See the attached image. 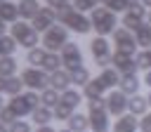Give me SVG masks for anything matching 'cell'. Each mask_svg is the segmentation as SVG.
<instances>
[{"label": "cell", "instance_id": "obj_37", "mask_svg": "<svg viewBox=\"0 0 151 132\" xmlns=\"http://www.w3.org/2000/svg\"><path fill=\"white\" fill-rule=\"evenodd\" d=\"M101 5H104V7H109V9H111V12H116V14H118V12H125V9L130 7V2H127V0H101Z\"/></svg>", "mask_w": 151, "mask_h": 132}, {"label": "cell", "instance_id": "obj_24", "mask_svg": "<svg viewBox=\"0 0 151 132\" xmlns=\"http://www.w3.org/2000/svg\"><path fill=\"white\" fill-rule=\"evenodd\" d=\"M134 33V40H137V47H142V50H149L151 47V24H142L139 28H134L132 31Z\"/></svg>", "mask_w": 151, "mask_h": 132}, {"label": "cell", "instance_id": "obj_2", "mask_svg": "<svg viewBox=\"0 0 151 132\" xmlns=\"http://www.w3.org/2000/svg\"><path fill=\"white\" fill-rule=\"evenodd\" d=\"M87 118H90V132H106L111 127V113L106 108V99H87Z\"/></svg>", "mask_w": 151, "mask_h": 132}, {"label": "cell", "instance_id": "obj_32", "mask_svg": "<svg viewBox=\"0 0 151 132\" xmlns=\"http://www.w3.org/2000/svg\"><path fill=\"white\" fill-rule=\"evenodd\" d=\"M40 104L47 106V108H54V106L59 104V92H57L54 87H45V90L40 92Z\"/></svg>", "mask_w": 151, "mask_h": 132}, {"label": "cell", "instance_id": "obj_45", "mask_svg": "<svg viewBox=\"0 0 151 132\" xmlns=\"http://www.w3.org/2000/svg\"><path fill=\"white\" fill-rule=\"evenodd\" d=\"M0 132H9V125H5V123H0Z\"/></svg>", "mask_w": 151, "mask_h": 132}, {"label": "cell", "instance_id": "obj_13", "mask_svg": "<svg viewBox=\"0 0 151 132\" xmlns=\"http://www.w3.org/2000/svg\"><path fill=\"white\" fill-rule=\"evenodd\" d=\"M111 66H116V68L120 71V75H123V73H137V71H139L137 64H134V54L118 52V50L111 54Z\"/></svg>", "mask_w": 151, "mask_h": 132}, {"label": "cell", "instance_id": "obj_10", "mask_svg": "<svg viewBox=\"0 0 151 132\" xmlns=\"http://www.w3.org/2000/svg\"><path fill=\"white\" fill-rule=\"evenodd\" d=\"M146 21V7L142 5V2H134V5H130L125 12H123V26L125 28H130V31H134V28H139L142 24Z\"/></svg>", "mask_w": 151, "mask_h": 132}, {"label": "cell", "instance_id": "obj_21", "mask_svg": "<svg viewBox=\"0 0 151 132\" xmlns=\"http://www.w3.org/2000/svg\"><path fill=\"white\" fill-rule=\"evenodd\" d=\"M83 92L78 90V87H66L64 92H59V101H64V104H68L71 108H76V106H80L83 104Z\"/></svg>", "mask_w": 151, "mask_h": 132}, {"label": "cell", "instance_id": "obj_42", "mask_svg": "<svg viewBox=\"0 0 151 132\" xmlns=\"http://www.w3.org/2000/svg\"><path fill=\"white\" fill-rule=\"evenodd\" d=\"M144 85L151 90V68H149V71H144Z\"/></svg>", "mask_w": 151, "mask_h": 132}, {"label": "cell", "instance_id": "obj_27", "mask_svg": "<svg viewBox=\"0 0 151 132\" xmlns=\"http://www.w3.org/2000/svg\"><path fill=\"white\" fill-rule=\"evenodd\" d=\"M17 68H19V61L14 59V54H9V57H0V75H2V78H12V75H17Z\"/></svg>", "mask_w": 151, "mask_h": 132}, {"label": "cell", "instance_id": "obj_40", "mask_svg": "<svg viewBox=\"0 0 151 132\" xmlns=\"http://www.w3.org/2000/svg\"><path fill=\"white\" fill-rule=\"evenodd\" d=\"M139 132H151V113L149 111L139 118Z\"/></svg>", "mask_w": 151, "mask_h": 132}, {"label": "cell", "instance_id": "obj_6", "mask_svg": "<svg viewBox=\"0 0 151 132\" xmlns=\"http://www.w3.org/2000/svg\"><path fill=\"white\" fill-rule=\"evenodd\" d=\"M66 42H68V28L61 26V24H52V26L42 33V38H40V45H42L47 52H59Z\"/></svg>", "mask_w": 151, "mask_h": 132}, {"label": "cell", "instance_id": "obj_38", "mask_svg": "<svg viewBox=\"0 0 151 132\" xmlns=\"http://www.w3.org/2000/svg\"><path fill=\"white\" fill-rule=\"evenodd\" d=\"M9 132H33V127H31V123H26L24 118H17V120L9 125Z\"/></svg>", "mask_w": 151, "mask_h": 132}, {"label": "cell", "instance_id": "obj_1", "mask_svg": "<svg viewBox=\"0 0 151 132\" xmlns=\"http://www.w3.org/2000/svg\"><path fill=\"white\" fill-rule=\"evenodd\" d=\"M57 21H59L61 26H66L68 31H73V33H80V35H83V33H87V31L92 28V24H90V16H85V12H78V9H73V5H71V2L57 9Z\"/></svg>", "mask_w": 151, "mask_h": 132}, {"label": "cell", "instance_id": "obj_12", "mask_svg": "<svg viewBox=\"0 0 151 132\" xmlns=\"http://www.w3.org/2000/svg\"><path fill=\"white\" fill-rule=\"evenodd\" d=\"M52 24H57V9H52V7H40L38 9V14L31 19V26L38 31V33H45Z\"/></svg>", "mask_w": 151, "mask_h": 132}, {"label": "cell", "instance_id": "obj_29", "mask_svg": "<svg viewBox=\"0 0 151 132\" xmlns=\"http://www.w3.org/2000/svg\"><path fill=\"white\" fill-rule=\"evenodd\" d=\"M40 68H45L47 73H52V71H57V68H64V66H61L59 52H47L45 59H42V64H40Z\"/></svg>", "mask_w": 151, "mask_h": 132}, {"label": "cell", "instance_id": "obj_22", "mask_svg": "<svg viewBox=\"0 0 151 132\" xmlns=\"http://www.w3.org/2000/svg\"><path fill=\"white\" fill-rule=\"evenodd\" d=\"M40 7H42V5H40L38 0H19V19L31 21V19L38 14Z\"/></svg>", "mask_w": 151, "mask_h": 132}, {"label": "cell", "instance_id": "obj_16", "mask_svg": "<svg viewBox=\"0 0 151 132\" xmlns=\"http://www.w3.org/2000/svg\"><path fill=\"white\" fill-rule=\"evenodd\" d=\"M139 87H142V82H139V78H137V73H123V75H120V82H118V90H120V92H125L127 97H132V94H137V92H139Z\"/></svg>", "mask_w": 151, "mask_h": 132}, {"label": "cell", "instance_id": "obj_26", "mask_svg": "<svg viewBox=\"0 0 151 132\" xmlns=\"http://www.w3.org/2000/svg\"><path fill=\"white\" fill-rule=\"evenodd\" d=\"M31 118H33V123L35 125H50L52 123V108H47V106H42V104H38L35 108H33V113H31Z\"/></svg>", "mask_w": 151, "mask_h": 132}, {"label": "cell", "instance_id": "obj_39", "mask_svg": "<svg viewBox=\"0 0 151 132\" xmlns=\"http://www.w3.org/2000/svg\"><path fill=\"white\" fill-rule=\"evenodd\" d=\"M14 120H17V116H14V111H12V108H9L7 104H5V106L0 108V123H5V125H12Z\"/></svg>", "mask_w": 151, "mask_h": 132}, {"label": "cell", "instance_id": "obj_25", "mask_svg": "<svg viewBox=\"0 0 151 132\" xmlns=\"http://www.w3.org/2000/svg\"><path fill=\"white\" fill-rule=\"evenodd\" d=\"M66 123H68V130H73V132H87L90 130V118L85 113H76L73 111Z\"/></svg>", "mask_w": 151, "mask_h": 132}, {"label": "cell", "instance_id": "obj_54", "mask_svg": "<svg viewBox=\"0 0 151 132\" xmlns=\"http://www.w3.org/2000/svg\"><path fill=\"white\" fill-rule=\"evenodd\" d=\"M106 132H111V130H106Z\"/></svg>", "mask_w": 151, "mask_h": 132}, {"label": "cell", "instance_id": "obj_18", "mask_svg": "<svg viewBox=\"0 0 151 132\" xmlns=\"http://www.w3.org/2000/svg\"><path fill=\"white\" fill-rule=\"evenodd\" d=\"M127 111H130L132 116L142 118V116L149 111V101H146V97H142L139 92H137V94H132V97H127Z\"/></svg>", "mask_w": 151, "mask_h": 132}, {"label": "cell", "instance_id": "obj_47", "mask_svg": "<svg viewBox=\"0 0 151 132\" xmlns=\"http://www.w3.org/2000/svg\"><path fill=\"white\" fill-rule=\"evenodd\" d=\"M5 80H7V78H2V75H0V92L5 90Z\"/></svg>", "mask_w": 151, "mask_h": 132}, {"label": "cell", "instance_id": "obj_7", "mask_svg": "<svg viewBox=\"0 0 151 132\" xmlns=\"http://www.w3.org/2000/svg\"><path fill=\"white\" fill-rule=\"evenodd\" d=\"M21 80H24V87H28V90H45V87H50V73L45 71V68H38V66H28V68H24L21 71Z\"/></svg>", "mask_w": 151, "mask_h": 132}, {"label": "cell", "instance_id": "obj_34", "mask_svg": "<svg viewBox=\"0 0 151 132\" xmlns=\"http://www.w3.org/2000/svg\"><path fill=\"white\" fill-rule=\"evenodd\" d=\"M73 111H76V108H71L68 104H64V101H59V104H57V106L52 108V116H54L57 120H68Z\"/></svg>", "mask_w": 151, "mask_h": 132}, {"label": "cell", "instance_id": "obj_52", "mask_svg": "<svg viewBox=\"0 0 151 132\" xmlns=\"http://www.w3.org/2000/svg\"><path fill=\"white\" fill-rule=\"evenodd\" d=\"M146 52H149V57H151V47H149V50H146Z\"/></svg>", "mask_w": 151, "mask_h": 132}, {"label": "cell", "instance_id": "obj_48", "mask_svg": "<svg viewBox=\"0 0 151 132\" xmlns=\"http://www.w3.org/2000/svg\"><path fill=\"white\" fill-rule=\"evenodd\" d=\"M146 24H151V9H146Z\"/></svg>", "mask_w": 151, "mask_h": 132}, {"label": "cell", "instance_id": "obj_31", "mask_svg": "<svg viewBox=\"0 0 151 132\" xmlns=\"http://www.w3.org/2000/svg\"><path fill=\"white\" fill-rule=\"evenodd\" d=\"M19 50V42L12 38V35H0V57H9V54H14Z\"/></svg>", "mask_w": 151, "mask_h": 132}, {"label": "cell", "instance_id": "obj_49", "mask_svg": "<svg viewBox=\"0 0 151 132\" xmlns=\"http://www.w3.org/2000/svg\"><path fill=\"white\" fill-rule=\"evenodd\" d=\"M146 101H149V108H151V90H149V94H146Z\"/></svg>", "mask_w": 151, "mask_h": 132}, {"label": "cell", "instance_id": "obj_41", "mask_svg": "<svg viewBox=\"0 0 151 132\" xmlns=\"http://www.w3.org/2000/svg\"><path fill=\"white\" fill-rule=\"evenodd\" d=\"M64 5H68L66 0H47V7H52V9H59V7H64Z\"/></svg>", "mask_w": 151, "mask_h": 132}, {"label": "cell", "instance_id": "obj_55", "mask_svg": "<svg viewBox=\"0 0 151 132\" xmlns=\"http://www.w3.org/2000/svg\"><path fill=\"white\" fill-rule=\"evenodd\" d=\"M0 2H2V0H0Z\"/></svg>", "mask_w": 151, "mask_h": 132}, {"label": "cell", "instance_id": "obj_15", "mask_svg": "<svg viewBox=\"0 0 151 132\" xmlns=\"http://www.w3.org/2000/svg\"><path fill=\"white\" fill-rule=\"evenodd\" d=\"M113 132H139V120L137 116H132L130 111L118 116L116 123H113Z\"/></svg>", "mask_w": 151, "mask_h": 132}, {"label": "cell", "instance_id": "obj_8", "mask_svg": "<svg viewBox=\"0 0 151 132\" xmlns=\"http://www.w3.org/2000/svg\"><path fill=\"white\" fill-rule=\"evenodd\" d=\"M113 47L118 52H127V54H137V40H134V33L125 26H116L113 28Z\"/></svg>", "mask_w": 151, "mask_h": 132}, {"label": "cell", "instance_id": "obj_33", "mask_svg": "<svg viewBox=\"0 0 151 132\" xmlns=\"http://www.w3.org/2000/svg\"><path fill=\"white\" fill-rule=\"evenodd\" d=\"M45 54H47V50H45V47H31V50H28V54H26V61H28L31 66H40V64H42V59H45Z\"/></svg>", "mask_w": 151, "mask_h": 132}, {"label": "cell", "instance_id": "obj_5", "mask_svg": "<svg viewBox=\"0 0 151 132\" xmlns=\"http://www.w3.org/2000/svg\"><path fill=\"white\" fill-rule=\"evenodd\" d=\"M9 35L19 42V47H38V31L31 26V21H24V19H17L9 28Z\"/></svg>", "mask_w": 151, "mask_h": 132}, {"label": "cell", "instance_id": "obj_3", "mask_svg": "<svg viewBox=\"0 0 151 132\" xmlns=\"http://www.w3.org/2000/svg\"><path fill=\"white\" fill-rule=\"evenodd\" d=\"M90 24H92V28H94L97 35H111L113 28L118 26V14L111 12V9L104 7V5H97V7L90 12Z\"/></svg>", "mask_w": 151, "mask_h": 132}, {"label": "cell", "instance_id": "obj_11", "mask_svg": "<svg viewBox=\"0 0 151 132\" xmlns=\"http://www.w3.org/2000/svg\"><path fill=\"white\" fill-rule=\"evenodd\" d=\"M104 99H106V108H109V113H111V116H116V118H118V116L127 113V94H125V92H120V90H116V87H113Z\"/></svg>", "mask_w": 151, "mask_h": 132}, {"label": "cell", "instance_id": "obj_44", "mask_svg": "<svg viewBox=\"0 0 151 132\" xmlns=\"http://www.w3.org/2000/svg\"><path fill=\"white\" fill-rule=\"evenodd\" d=\"M5 33H7V26H5V21L0 19V35H5Z\"/></svg>", "mask_w": 151, "mask_h": 132}, {"label": "cell", "instance_id": "obj_4", "mask_svg": "<svg viewBox=\"0 0 151 132\" xmlns=\"http://www.w3.org/2000/svg\"><path fill=\"white\" fill-rule=\"evenodd\" d=\"M38 104H40V94H38L35 90H28V92L14 94V97H9V101H7V106L14 111L17 118H26V116H31L33 108H35Z\"/></svg>", "mask_w": 151, "mask_h": 132}, {"label": "cell", "instance_id": "obj_36", "mask_svg": "<svg viewBox=\"0 0 151 132\" xmlns=\"http://www.w3.org/2000/svg\"><path fill=\"white\" fill-rule=\"evenodd\" d=\"M71 5L78 12H92L97 5H101V0H71Z\"/></svg>", "mask_w": 151, "mask_h": 132}, {"label": "cell", "instance_id": "obj_20", "mask_svg": "<svg viewBox=\"0 0 151 132\" xmlns=\"http://www.w3.org/2000/svg\"><path fill=\"white\" fill-rule=\"evenodd\" d=\"M99 80L106 85V90H113V87H118V82H120V71H118L116 66H106V68H101Z\"/></svg>", "mask_w": 151, "mask_h": 132}, {"label": "cell", "instance_id": "obj_28", "mask_svg": "<svg viewBox=\"0 0 151 132\" xmlns=\"http://www.w3.org/2000/svg\"><path fill=\"white\" fill-rule=\"evenodd\" d=\"M68 75H71V85H76V87H83V85H87V80L92 78V75H90V71H87L85 66H78V68L68 71Z\"/></svg>", "mask_w": 151, "mask_h": 132}, {"label": "cell", "instance_id": "obj_56", "mask_svg": "<svg viewBox=\"0 0 151 132\" xmlns=\"http://www.w3.org/2000/svg\"><path fill=\"white\" fill-rule=\"evenodd\" d=\"M87 132H90V130H87Z\"/></svg>", "mask_w": 151, "mask_h": 132}, {"label": "cell", "instance_id": "obj_51", "mask_svg": "<svg viewBox=\"0 0 151 132\" xmlns=\"http://www.w3.org/2000/svg\"><path fill=\"white\" fill-rule=\"evenodd\" d=\"M57 132H73V130H68V127H66V130H57Z\"/></svg>", "mask_w": 151, "mask_h": 132}, {"label": "cell", "instance_id": "obj_23", "mask_svg": "<svg viewBox=\"0 0 151 132\" xmlns=\"http://www.w3.org/2000/svg\"><path fill=\"white\" fill-rule=\"evenodd\" d=\"M0 19L7 24H14L17 19H19V5L17 2H9V0H2L0 2Z\"/></svg>", "mask_w": 151, "mask_h": 132}, {"label": "cell", "instance_id": "obj_50", "mask_svg": "<svg viewBox=\"0 0 151 132\" xmlns=\"http://www.w3.org/2000/svg\"><path fill=\"white\" fill-rule=\"evenodd\" d=\"M5 106V99H2V92H0V108Z\"/></svg>", "mask_w": 151, "mask_h": 132}, {"label": "cell", "instance_id": "obj_19", "mask_svg": "<svg viewBox=\"0 0 151 132\" xmlns=\"http://www.w3.org/2000/svg\"><path fill=\"white\" fill-rule=\"evenodd\" d=\"M106 92V85L99 80V78H90L87 85H83V97L85 99H97V97H104Z\"/></svg>", "mask_w": 151, "mask_h": 132}, {"label": "cell", "instance_id": "obj_17", "mask_svg": "<svg viewBox=\"0 0 151 132\" xmlns=\"http://www.w3.org/2000/svg\"><path fill=\"white\" fill-rule=\"evenodd\" d=\"M50 87H54L57 92H64L66 87H71V75L66 68H57L50 73Z\"/></svg>", "mask_w": 151, "mask_h": 132}, {"label": "cell", "instance_id": "obj_9", "mask_svg": "<svg viewBox=\"0 0 151 132\" xmlns=\"http://www.w3.org/2000/svg\"><path fill=\"white\" fill-rule=\"evenodd\" d=\"M59 57H61V66H64L66 71H73V68L83 66V52H80V47H78L76 42H71V40L59 50Z\"/></svg>", "mask_w": 151, "mask_h": 132}, {"label": "cell", "instance_id": "obj_30", "mask_svg": "<svg viewBox=\"0 0 151 132\" xmlns=\"http://www.w3.org/2000/svg\"><path fill=\"white\" fill-rule=\"evenodd\" d=\"M21 90H24V80H21V75H12V78L5 80V90H2V94L14 97V94H21Z\"/></svg>", "mask_w": 151, "mask_h": 132}, {"label": "cell", "instance_id": "obj_43", "mask_svg": "<svg viewBox=\"0 0 151 132\" xmlns=\"http://www.w3.org/2000/svg\"><path fill=\"white\" fill-rule=\"evenodd\" d=\"M35 132H57V130H54L52 125H38V130H35Z\"/></svg>", "mask_w": 151, "mask_h": 132}, {"label": "cell", "instance_id": "obj_35", "mask_svg": "<svg viewBox=\"0 0 151 132\" xmlns=\"http://www.w3.org/2000/svg\"><path fill=\"white\" fill-rule=\"evenodd\" d=\"M134 64H137L139 71H149V68H151V57H149V52H146V50H139V52L134 54Z\"/></svg>", "mask_w": 151, "mask_h": 132}, {"label": "cell", "instance_id": "obj_46", "mask_svg": "<svg viewBox=\"0 0 151 132\" xmlns=\"http://www.w3.org/2000/svg\"><path fill=\"white\" fill-rule=\"evenodd\" d=\"M139 2H142V5L146 7V9H151V0H139Z\"/></svg>", "mask_w": 151, "mask_h": 132}, {"label": "cell", "instance_id": "obj_14", "mask_svg": "<svg viewBox=\"0 0 151 132\" xmlns=\"http://www.w3.org/2000/svg\"><path fill=\"white\" fill-rule=\"evenodd\" d=\"M90 54H92L94 61H97V59H104V57H111L113 52H111V42H109V38H106V35H97V38H92V40H90Z\"/></svg>", "mask_w": 151, "mask_h": 132}, {"label": "cell", "instance_id": "obj_53", "mask_svg": "<svg viewBox=\"0 0 151 132\" xmlns=\"http://www.w3.org/2000/svg\"><path fill=\"white\" fill-rule=\"evenodd\" d=\"M66 2H71V0H66Z\"/></svg>", "mask_w": 151, "mask_h": 132}]
</instances>
